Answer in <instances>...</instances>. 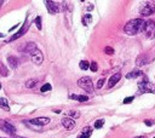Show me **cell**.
<instances>
[{
  "mask_svg": "<svg viewBox=\"0 0 155 138\" xmlns=\"http://www.w3.org/2000/svg\"><path fill=\"white\" fill-rule=\"evenodd\" d=\"M133 99H134V97H133V96L127 97V98H125V99H124V103H125V104H128V103H131Z\"/></svg>",
  "mask_w": 155,
  "mask_h": 138,
  "instance_id": "f546056e",
  "label": "cell"
},
{
  "mask_svg": "<svg viewBox=\"0 0 155 138\" xmlns=\"http://www.w3.org/2000/svg\"><path fill=\"white\" fill-rule=\"evenodd\" d=\"M121 79V74L120 73H116V74H113L112 77H110V79L108 80V87L109 89H112V87H114L118 83H119V80Z\"/></svg>",
  "mask_w": 155,
  "mask_h": 138,
  "instance_id": "4fadbf2b",
  "label": "cell"
},
{
  "mask_svg": "<svg viewBox=\"0 0 155 138\" xmlns=\"http://www.w3.org/2000/svg\"><path fill=\"white\" fill-rule=\"evenodd\" d=\"M3 4H4V2H3V0H0V6H2Z\"/></svg>",
  "mask_w": 155,
  "mask_h": 138,
  "instance_id": "8d00e7d4",
  "label": "cell"
},
{
  "mask_svg": "<svg viewBox=\"0 0 155 138\" xmlns=\"http://www.w3.org/2000/svg\"><path fill=\"white\" fill-rule=\"evenodd\" d=\"M0 138H3V137H0Z\"/></svg>",
  "mask_w": 155,
  "mask_h": 138,
  "instance_id": "60d3db41",
  "label": "cell"
},
{
  "mask_svg": "<svg viewBox=\"0 0 155 138\" xmlns=\"http://www.w3.org/2000/svg\"><path fill=\"white\" fill-rule=\"evenodd\" d=\"M67 116L68 118H74V119H78V118H80V113L79 111H75V110H69L67 111Z\"/></svg>",
  "mask_w": 155,
  "mask_h": 138,
  "instance_id": "44dd1931",
  "label": "cell"
},
{
  "mask_svg": "<svg viewBox=\"0 0 155 138\" xmlns=\"http://www.w3.org/2000/svg\"><path fill=\"white\" fill-rule=\"evenodd\" d=\"M154 122H155L154 120H148V119H147V120H144V124H145L147 126H153V125H154Z\"/></svg>",
  "mask_w": 155,
  "mask_h": 138,
  "instance_id": "1f68e13d",
  "label": "cell"
},
{
  "mask_svg": "<svg viewBox=\"0 0 155 138\" xmlns=\"http://www.w3.org/2000/svg\"><path fill=\"white\" fill-rule=\"evenodd\" d=\"M78 138H86V137H84V136H81V134H80V136L78 137Z\"/></svg>",
  "mask_w": 155,
  "mask_h": 138,
  "instance_id": "74e56055",
  "label": "cell"
},
{
  "mask_svg": "<svg viewBox=\"0 0 155 138\" xmlns=\"http://www.w3.org/2000/svg\"><path fill=\"white\" fill-rule=\"evenodd\" d=\"M90 69L95 73V72H97V69H98V65H97V63L96 62H92V63H90Z\"/></svg>",
  "mask_w": 155,
  "mask_h": 138,
  "instance_id": "484cf974",
  "label": "cell"
},
{
  "mask_svg": "<svg viewBox=\"0 0 155 138\" xmlns=\"http://www.w3.org/2000/svg\"><path fill=\"white\" fill-rule=\"evenodd\" d=\"M8 63L10 64V67L12 69H16L18 67V59L15 57V56H9L8 57Z\"/></svg>",
  "mask_w": 155,
  "mask_h": 138,
  "instance_id": "9a60e30c",
  "label": "cell"
},
{
  "mask_svg": "<svg viewBox=\"0 0 155 138\" xmlns=\"http://www.w3.org/2000/svg\"><path fill=\"white\" fill-rule=\"evenodd\" d=\"M133 138H148L147 136H136V137H133Z\"/></svg>",
  "mask_w": 155,
  "mask_h": 138,
  "instance_id": "e575fe53",
  "label": "cell"
},
{
  "mask_svg": "<svg viewBox=\"0 0 155 138\" xmlns=\"http://www.w3.org/2000/svg\"><path fill=\"white\" fill-rule=\"evenodd\" d=\"M144 27V21L142 18H134L131 20L126 23V26L124 27V32L127 35H136L137 33H139Z\"/></svg>",
  "mask_w": 155,
  "mask_h": 138,
  "instance_id": "6da1fadb",
  "label": "cell"
},
{
  "mask_svg": "<svg viewBox=\"0 0 155 138\" xmlns=\"http://www.w3.org/2000/svg\"><path fill=\"white\" fill-rule=\"evenodd\" d=\"M0 38H4V34H2V33H0Z\"/></svg>",
  "mask_w": 155,
  "mask_h": 138,
  "instance_id": "f35d334b",
  "label": "cell"
},
{
  "mask_svg": "<svg viewBox=\"0 0 155 138\" xmlns=\"http://www.w3.org/2000/svg\"><path fill=\"white\" fill-rule=\"evenodd\" d=\"M0 89H2V85H0Z\"/></svg>",
  "mask_w": 155,
  "mask_h": 138,
  "instance_id": "ab89813d",
  "label": "cell"
},
{
  "mask_svg": "<svg viewBox=\"0 0 155 138\" xmlns=\"http://www.w3.org/2000/svg\"><path fill=\"white\" fill-rule=\"evenodd\" d=\"M36 84H38V79H30L26 83V87L27 89H33V87L36 86Z\"/></svg>",
  "mask_w": 155,
  "mask_h": 138,
  "instance_id": "ffe728a7",
  "label": "cell"
},
{
  "mask_svg": "<svg viewBox=\"0 0 155 138\" xmlns=\"http://www.w3.org/2000/svg\"><path fill=\"white\" fill-rule=\"evenodd\" d=\"M28 27H29V26H28V23H27V21H26V22H24V24H23V27H22V28H21V29H20V30L14 35V36H11V38L9 39V41H12V40H16V39L21 38V36H22V35L28 30Z\"/></svg>",
  "mask_w": 155,
  "mask_h": 138,
  "instance_id": "7c38bea8",
  "label": "cell"
},
{
  "mask_svg": "<svg viewBox=\"0 0 155 138\" xmlns=\"http://www.w3.org/2000/svg\"><path fill=\"white\" fill-rule=\"evenodd\" d=\"M12 138H27V137H21V136H12Z\"/></svg>",
  "mask_w": 155,
  "mask_h": 138,
  "instance_id": "d590c367",
  "label": "cell"
},
{
  "mask_svg": "<svg viewBox=\"0 0 155 138\" xmlns=\"http://www.w3.org/2000/svg\"><path fill=\"white\" fill-rule=\"evenodd\" d=\"M50 122V119L49 118H45V116H40V118H35L33 120L29 121V124L32 125H35V126H44V125H47Z\"/></svg>",
  "mask_w": 155,
  "mask_h": 138,
  "instance_id": "ba28073f",
  "label": "cell"
},
{
  "mask_svg": "<svg viewBox=\"0 0 155 138\" xmlns=\"http://www.w3.org/2000/svg\"><path fill=\"white\" fill-rule=\"evenodd\" d=\"M69 98H70V99H78V96H76V95H70Z\"/></svg>",
  "mask_w": 155,
  "mask_h": 138,
  "instance_id": "d6a6232c",
  "label": "cell"
},
{
  "mask_svg": "<svg viewBox=\"0 0 155 138\" xmlns=\"http://www.w3.org/2000/svg\"><path fill=\"white\" fill-rule=\"evenodd\" d=\"M32 61L35 63V64H41L43 61H44V55L40 50H35L33 53H32Z\"/></svg>",
  "mask_w": 155,
  "mask_h": 138,
  "instance_id": "30bf717a",
  "label": "cell"
},
{
  "mask_svg": "<svg viewBox=\"0 0 155 138\" xmlns=\"http://www.w3.org/2000/svg\"><path fill=\"white\" fill-rule=\"evenodd\" d=\"M103 125H104V120L103 119H100V120L95 121V127L96 128H101V127H103Z\"/></svg>",
  "mask_w": 155,
  "mask_h": 138,
  "instance_id": "cb8c5ba5",
  "label": "cell"
},
{
  "mask_svg": "<svg viewBox=\"0 0 155 138\" xmlns=\"http://www.w3.org/2000/svg\"><path fill=\"white\" fill-rule=\"evenodd\" d=\"M34 22H35V24H36L38 29L40 30V29H41V17H40V16H38V17L35 18V21H34Z\"/></svg>",
  "mask_w": 155,
  "mask_h": 138,
  "instance_id": "4316f807",
  "label": "cell"
},
{
  "mask_svg": "<svg viewBox=\"0 0 155 138\" xmlns=\"http://www.w3.org/2000/svg\"><path fill=\"white\" fill-rule=\"evenodd\" d=\"M138 77H143V72L142 71H132L131 73H128L126 75L127 79H133V78H138Z\"/></svg>",
  "mask_w": 155,
  "mask_h": 138,
  "instance_id": "e0dca14e",
  "label": "cell"
},
{
  "mask_svg": "<svg viewBox=\"0 0 155 138\" xmlns=\"http://www.w3.org/2000/svg\"><path fill=\"white\" fill-rule=\"evenodd\" d=\"M138 89L141 92H150L155 93V84H151L148 81L147 77H143V80L138 83Z\"/></svg>",
  "mask_w": 155,
  "mask_h": 138,
  "instance_id": "3957f363",
  "label": "cell"
},
{
  "mask_svg": "<svg viewBox=\"0 0 155 138\" xmlns=\"http://www.w3.org/2000/svg\"><path fill=\"white\" fill-rule=\"evenodd\" d=\"M78 101L79 102H86V101H89V97L87 96H78Z\"/></svg>",
  "mask_w": 155,
  "mask_h": 138,
  "instance_id": "f1b7e54d",
  "label": "cell"
},
{
  "mask_svg": "<svg viewBox=\"0 0 155 138\" xmlns=\"http://www.w3.org/2000/svg\"><path fill=\"white\" fill-rule=\"evenodd\" d=\"M61 122H62V125L64 126V128H67L68 131H70V130H73V128L75 127V121H74L73 119H70V118H68V116H65V118H63Z\"/></svg>",
  "mask_w": 155,
  "mask_h": 138,
  "instance_id": "8fae6325",
  "label": "cell"
},
{
  "mask_svg": "<svg viewBox=\"0 0 155 138\" xmlns=\"http://www.w3.org/2000/svg\"><path fill=\"white\" fill-rule=\"evenodd\" d=\"M79 67H80V69H83V71H87V69L90 68V63L87 61H81Z\"/></svg>",
  "mask_w": 155,
  "mask_h": 138,
  "instance_id": "603a6c76",
  "label": "cell"
},
{
  "mask_svg": "<svg viewBox=\"0 0 155 138\" xmlns=\"http://www.w3.org/2000/svg\"><path fill=\"white\" fill-rule=\"evenodd\" d=\"M104 51H106V53H107V55H109V56L114 55V49H113V47H109V46H107V47L104 49Z\"/></svg>",
  "mask_w": 155,
  "mask_h": 138,
  "instance_id": "83f0119b",
  "label": "cell"
},
{
  "mask_svg": "<svg viewBox=\"0 0 155 138\" xmlns=\"http://www.w3.org/2000/svg\"><path fill=\"white\" fill-rule=\"evenodd\" d=\"M154 138H155V137H154Z\"/></svg>",
  "mask_w": 155,
  "mask_h": 138,
  "instance_id": "b9f144b4",
  "label": "cell"
},
{
  "mask_svg": "<svg viewBox=\"0 0 155 138\" xmlns=\"http://www.w3.org/2000/svg\"><path fill=\"white\" fill-rule=\"evenodd\" d=\"M142 16H150L155 14V2H147L139 10Z\"/></svg>",
  "mask_w": 155,
  "mask_h": 138,
  "instance_id": "5b68a950",
  "label": "cell"
},
{
  "mask_svg": "<svg viewBox=\"0 0 155 138\" xmlns=\"http://www.w3.org/2000/svg\"><path fill=\"white\" fill-rule=\"evenodd\" d=\"M103 84H104V80H103V79H101V80L97 83V85H96V89H97V90H98V89H101V87L103 86Z\"/></svg>",
  "mask_w": 155,
  "mask_h": 138,
  "instance_id": "4dcf8cb0",
  "label": "cell"
},
{
  "mask_svg": "<svg viewBox=\"0 0 155 138\" xmlns=\"http://www.w3.org/2000/svg\"><path fill=\"white\" fill-rule=\"evenodd\" d=\"M143 32L148 39H155V22L151 20H148L147 22H144Z\"/></svg>",
  "mask_w": 155,
  "mask_h": 138,
  "instance_id": "277c9868",
  "label": "cell"
},
{
  "mask_svg": "<svg viewBox=\"0 0 155 138\" xmlns=\"http://www.w3.org/2000/svg\"><path fill=\"white\" fill-rule=\"evenodd\" d=\"M92 134V128L90 127V126H86V127H84L83 128V131H81V136H84V137H86V138H90V136Z\"/></svg>",
  "mask_w": 155,
  "mask_h": 138,
  "instance_id": "d6986e66",
  "label": "cell"
},
{
  "mask_svg": "<svg viewBox=\"0 0 155 138\" xmlns=\"http://www.w3.org/2000/svg\"><path fill=\"white\" fill-rule=\"evenodd\" d=\"M0 108H2L3 110H6V111H9V110H10L9 102H8V99H6V98L0 97Z\"/></svg>",
  "mask_w": 155,
  "mask_h": 138,
  "instance_id": "2e32d148",
  "label": "cell"
},
{
  "mask_svg": "<svg viewBox=\"0 0 155 138\" xmlns=\"http://www.w3.org/2000/svg\"><path fill=\"white\" fill-rule=\"evenodd\" d=\"M51 89H52V86H51L50 84H45V85H43V86H41L40 91H41V92H46V91H50Z\"/></svg>",
  "mask_w": 155,
  "mask_h": 138,
  "instance_id": "d4e9b609",
  "label": "cell"
},
{
  "mask_svg": "<svg viewBox=\"0 0 155 138\" xmlns=\"http://www.w3.org/2000/svg\"><path fill=\"white\" fill-rule=\"evenodd\" d=\"M87 10H89V11H92V10H93V5H92V4H90V5L87 6Z\"/></svg>",
  "mask_w": 155,
  "mask_h": 138,
  "instance_id": "836d02e7",
  "label": "cell"
},
{
  "mask_svg": "<svg viewBox=\"0 0 155 138\" xmlns=\"http://www.w3.org/2000/svg\"><path fill=\"white\" fill-rule=\"evenodd\" d=\"M0 130L6 132L10 136H15L16 134V127L14 125H11L10 122H8L5 120H2V119H0Z\"/></svg>",
  "mask_w": 155,
  "mask_h": 138,
  "instance_id": "8992f818",
  "label": "cell"
},
{
  "mask_svg": "<svg viewBox=\"0 0 155 138\" xmlns=\"http://www.w3.org/2000/svg\"><path fill=\"white\" fill-rule=\"evenodd\" d=\"M150 62V58L148 57V55H139L138 57H137V59H136V64L137 65H145V64H148Z\"/></svg>",
  "mask_w": 155,
  "mask_h": 138,
  "instance_id": "5bb4252c",
  "label": "cell"
},
{
  "mask_svg": "<svg viewBox=\"0 0 155 138\" xmlns=\"http://www.w3.org/2000/svg\"><path fill=\"white\" fill-rule=\"evenodd\" d=\"M45 4H46V8H47V11L51 15H55V14H57L62 10L61 4L57 3V2H45Z\"/></svg>",
  "mask_w": 155,
  "mask_h": 138,
  "instance_id": "52a82bcc",
  "label": "cell"
},
{
  "mask_svg": "<svg viewBox=\"0 0 155 138\" xmlns=\"http://www.w3.org/2000/svg\"><path fill=\"white\" fill-rule=\"evenodd\" d=\"M78 86L81 87V89H83L85 92H87V93H93V91H95L92 80H91V78H89V77H83V78H80L79 80H78Z\"/></svg>",
  "mask_w": 155,
  "mask_h": 138,
  "instance_id": "7a4b0ae2",
  "label": "cell"
},
{
  "mask_svg": "<svg viewBox=\"0 0 155 138\" xmlns=\"http://www.w3.org/2000/svg\"><path fill=\"white\" fill-rule=\"evenodd\" d=\"M91 22H92V16H91L90 14H87V15H85V16L83 17V24H84V26H89Z\"/></svg>",
  "mask_w": 155,
  "mask_h": 138,
  "instance_id": "7402d4cb",
  "label": "cell"
},
{
  "mask_svg": "<svg viewBox=\"0 0 155 138\" xmlns=\"http://www.w3.org/2000/svg\"><path fill=\"white\" fill-rule=\"evenodd\" d=\"M35 50H38V47H36V44L35 42H27L23 47H20V51H24L26 53H29V55H32Z\"/></svg>",
  "mask_w": 155,
  "mask_h": 138,
  "instance_id": "9c48e42d",
  "label": "cell"
},
{
  "mask_svg": "<svg viewBox=\"0 0 155 138\" xmlns=\"http://www.w3.org/2000/svg\"><path fill=\"white\" fill-rule=\"evenodd\" d=\"M0 75L2 77H8L9 75V69L5 67L3 62H0Z\"/></svg>",
  "mask_w": 155,
  "mask_h": 138,
  "instance_id": "ac0fdd59",
  "label": "cell"
}]
</instances>
